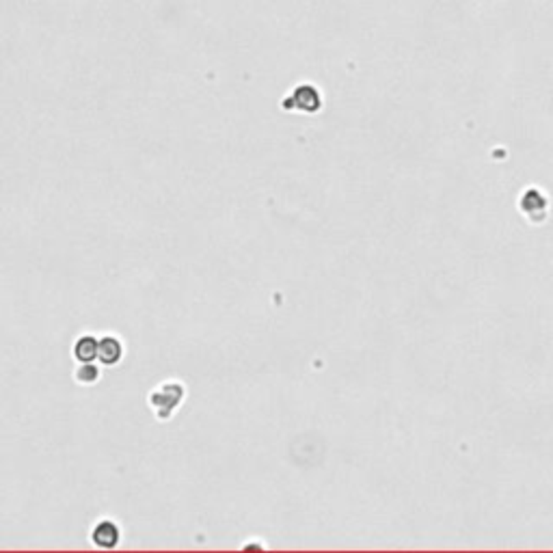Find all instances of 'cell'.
<instances>
[{"label": "cell", "mask_w": 553, "mask_h": 553, "mask_svg": "<svg viewBox=\"0 0 553 553\" xmlns=\"http://www.w3.org/2000/svg\"><path fill=\"white\" fill-rule=\"evenodd\" d=\"M184 400V387L177 383H165L150 394V406L158 419H169L175 406Z\"/></svg>", "instance_id": "cell-1"}, {"label": "cell", "mask_w": 553, "mask_h": 553, "mask_svg": "<svg viewBox=\"0 0 553 553\" xmlns=\"http://www.w3.org/2000/svg\"><path fill=\"white\" fill-rule=\"evenodd\" d=\"M97 376H100V370H97L91 361H89V363H83V365H78V370H76V381H78V383H83V385H91V383H95Z\"/></svg>", "instance_id": "cell-6"}, {"label": "cell", "mask_w": 553, "mask_h": 553, "mask_svg": "<svg viewBox=\"0 0 553 553\" xmlns=\"http://www.w3.org/2000/svg\"><path fill=\"white\" fill-rule=\"evenodd\" d=\"M91 539L97 547L102 549H112L117 543H119V527L112 523V521H100L93 532H91Z\"/></svg>", "instance_id": "cell-2"}, {"label": "cell", "mask_w": 553, "mask_h": 553, "mask_svg": "<svg viewBox=\"0 0 553 553\" xmlns=\"http://www.w3.org/2000/svg\"><path fill=\"white\" fill-rule=\"evenodd\" d=\"M123 354L121 341L117 337H102L100 344H97V359H100L104 365H115Z\"/></svg>", "instance_id": "cell-3"}, {"label": "cell", "mask_w": 553, "mask_h": 553, "mask_svg": "<svg viewBox=\"0 0 553 553\" xmlns=\"http://www.w3.org/2000/svg\"><path fill=\"white\" fill-rule=\"evenodd\" d=\"M97 344H100V341H97L95 337H91V335L80 337L76 344H74V356H76L80 363L93 361L95 356H97Z\"/></svg>", "instance_id": "cell-5"}, {"label": "cell", "mask_w": 553, "mask_h": 553, "mask_svg": "<svg viewBox=\"0 0 553 553\" xmlns=\"http://www.w3.org/2000/svg\"><path fill=\"white\" fill-rule=\"evenodd\" d=\"M290 102H296L299 108H303V110H307V112H312V110H316V108L320 106V97H318V93H316V89H314L312 85H301V87L294 91V95H292V100H290Z\"/></svg>", "instance_id": "cell-4"}]
</instances>
